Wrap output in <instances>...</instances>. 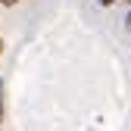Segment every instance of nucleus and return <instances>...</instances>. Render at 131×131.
<instances>
[{
    "mask_svg": "<svg viewBox=\"0 0 131 131\" xmlns=\"http://www.w3.org/2000/svg\"><path fill=\"white\" fill-rule=\"evenodd\" d=\"M125 25H128V31H131V13H128V22H125Z\"/></svg>",
    "mask_w": 131,
    "mask_h": 131,
    "instance_id": "obj_3",
    "label": "nucleus"
},
{
    "mask_svg": "<svg viewBox=\"0 0 131 131\" xmlns=\"http://www.w3.org/2000/svg\"><path fill=\"white\" fill-rule=\"evenodd\" d=\"M3 119H6V84L0 78V125H3Z\"/></svg>",
    "mask_w": 131,
    "mask_h": 131,
    "instance_id": "obj_1",
    "label": "nucleus"
},
{
    "mask_svg": "<svg viewBox=\"0 0 131 131\" xmlns=\"http://www.w3.org/2000/svg\"><path fill=\"white\" fill-rule=\"evenodd\" d=\"M112 3H116V0H100V6H112Z\"/></svg>",
    "mask_w": 131,
    "mask_h": 131,
    "instance_id": "obj_2",
    "label": "nucleus"
},
{
    "mask_svg": "<svg viewBox=\"0 0 131 131\" xmlns=\"http://www.w3.org/2000/svg\"><path fill=\"white\" fill-rule=\"evenodd\" d=\"M0 53H3V41H0Z\"/></svg>",
    "mask_w": 131,
    "mask_h": 131,
    "instance_id": "obj_4",
    "label": "nucleus"
}]
</instances>
